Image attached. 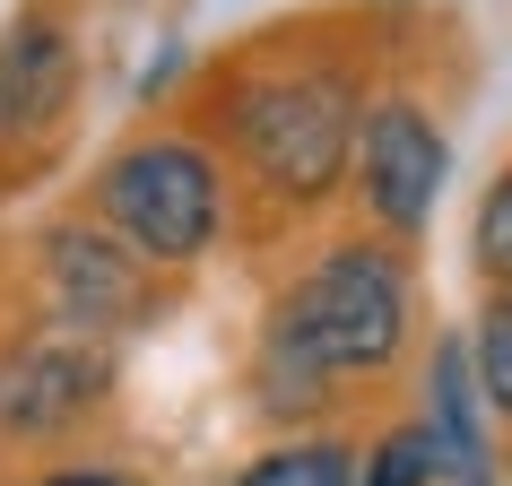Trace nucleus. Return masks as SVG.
Instances as JSON below:
<instances>
[{
  "instance_id": "f257e3e1",
  "label": "nucleus",
  "mask_w": 512,
  "mask_h": 486,
  "mask_svg": "<svg viewBox=\"0 0 512 486\" xmlns=\"http://www.w3.org/2000/svg\"><path fill=\"white\" fill-rule=\"evenodd\" d=\"M408 261L400 243H330L313 270H296V287L270 304L261 322V348H252V400L270 417H304L322 408L339 382H365V374H391L408 348Z\"/></svg>"
},
{
  "instance_id": "f03ea898",
  "label": "nucleus",
  "mask_w": 512,
  "mask_h": 486,
  "mask_svg": "<svg viewBox=\"0 0 512 486\" xmlns=\"http://www.w3.org/2000/svg\"><path fill=\"white\" fill-rule=\"evenodd\" d=\"M365 87L348 61L322 53H261L217 87L209 131L243 165V183L270 209H313L339 183H356V139H365Z\"/></svg>"
},
{
  "instance_id": "7ed1b4c3",
  "label": "nucleus",
  "mask_w": 512,
  "mask_h": 486,
  "mask_svg": "<svg viewBox=\"0 0 512 486\" xmlns=\"http://www.w3.org/2000/svg\"><path fill=\"white\" fill-rule=\"evenodd\" d=\"M87 209H96L105 235L131 243L148 270H191V261H209L217 226H226V165L191 131H148L96 165Z\"/></svg>"
},
{
  "instance_id": "20e7f679",
  "label": "nucleus",
  "mask_w": 512,
  "mask_h": 486,
  "mask_svg": "<svg viewBox=\"0 0 512 486\" xmlns=\"http://www.w3.org/2000/svg\"><path fill=\"white\" fill-rule=\"evenodd\" d=\"M35 261H44L53 322L79 330V339H105L113 348V330H148L165 313L157 270H148L122 235H105L96 217H53V226L35 235Z\"/></svg>"
},
{
  "instance_id": "39448f33",
  "label": "nucleus",
  "mask_w": 512,
  "mask_h": 486,
  "mask_svg": "<svg viewBox=\"0 0 512 486\" xmlns=\"http://www.w3.org/2000/svg\"><path fill=\"white\" fill-rule=\"evenodd\" d=\"M443 174H452V139L434 131V113L417 96H382L365 113V139H356V200L391 243L426 235L434 200H443Z\"/></svg>"
},
{
  "instance_id": "423d86ee",
  "label": "nucleus",
  "mask_w": 512,
  "mask_h": 486,
  "mask_svg": "<svg viewBox=\"0 0 512 486\" xmlns=\"http://www.w3.org/2000/svg\"><path fill=\"white\" fill-rule=\"evenodd\" d=\"M113 400V348L79 330H44L0 356V443H44L70 434L87 408Z\"/></svg>"
},
{
  "instance_id": "0eeeda50",
  "label": "nucleus",
  "mask_w": 512,
  "mask_h": 486,
  "mask_svg": "<svg viewBox=\"0 0 512 486\" xmlns=\"http://www.w3.org/2000/svg\"><path fill=\"white\" fill-rule=\"evenodd\" d=\"M70 96H79V53H70V35L44 9H27L0 35V148L44 139L70 113Z\"/></svg>"
},
{
  "instance_id": "6e6552de",
  "label": "nucleus",
  "mask_w": 512,
  "mask_h": 486,
  "mask_svg": "<svg viewBox=\"0 0 512 486\" xmlns=\"http://www.w3.org/2000/svg\"><path fill=\"white\" fill-rule=\"evenodd\" d=\"M426 434L443 452V478L452 486H495V443H486V391H478V356L460 330L434 339L426 365Z\"/></svg>"
},
{
  "instance_id": "1a4fd4ad",
  "label": "nucleus",
  "mask_w": 512,
  "mask_h": 486,
  "mask_svg": "<svg viewBox=\"0 0 512 486\" xmlns=\"http://www.w3.org/2000/svg\"><path fill=\"white\" fill-rule=\"evenodd\" d=\"M356 443L348 434H287L270 452H252L235 469V486H356Z\"/></svg>"
},
{
  "instance_id": "9d476101",
  "label": "nucleus",
  "mask_w": 512,
  "mask_h": 486,
  "mask_svg": "<svg viewBox=\"0 0 512 486\" xmlns=\"http://www.w3.org/2000/svg\"><path fill=\"white\" fill-rule=\"evenodd\" d=\"M434 478H443V452H434L426 417H417V426H391L374 452H365V478L356 486H434Z\"/></svg>"
},
{
  "instance_id": "9b49d317",
  "label": "nucleus",
  "mask_w": 512,
  "mask_h": 486,
  "mask_svg": "<svg viewBox=\"0 0 512 486\" xmlns=\"http://www.w3.org/2000/svg\"><path fill=\"white\" fill-rule=\"evenodd\" d=\"M469 356H478V391L495 417H512V296H486L478 330H469Z\"/></svg>"
},
{
  "instance_id": "f8f14e48",
  "label": "nucleus",
  "mask_w": 512,
  "mask_h": 486,
  "mask_svg": "<svg viewBox=\"0 0 512 486\" xmlns=\"http://www.w3.org/2000/svg\"><path fill=\"white\" fill-rule=\"evenodd\" d=\"M469 243H478V270H486V287H495V296H512V165L495 174V183H486Z\"/></svg>"
},
{
  "instance_id": "ddd939ff",
  "label": "nucleus",
  "mask_w": 512,
  "mask_h": 486,
  "mask_svg": "<svg viewBox=\"0 0 512 486\" xmlns=\"http://www.w3.org/2000/svg\"><path fill=\"white\" fill-rule=\"evenodd\" d=\"M27 486H148V478H131V469H44Z\"/></svg>"
},
{
  "instance_id": "4468645a",
  "label": "nucleus",
  "mask_w": 512,
  "mask_h": 486,
  "mask_svg": "<svg viewBox=\"0 0 512 486\" xmlns=\"http://www.w3.org/2000/svg\"><path fill=\"white\" fill-rule=\"evenodd\" d=\"M174 70H183V44H157V61L139 70V105H157L165 87H174Z\"/></svg>"
}]
</instances>
